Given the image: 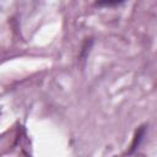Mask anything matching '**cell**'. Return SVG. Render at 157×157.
Wrapping results in <instances>:
<instances>
[{
    "label": "cell",
    "mask_w": 157,
    "mask_h": 157,
    "mask_svg": "<svg viewBox=\"0 0 157 157\" xmlns=\"http://www.w3.org/2000/svg\"><path fill=\"white\" fill-rule=\"evenodd\" d=\"M147 128H148L147 124H141V125H139V126L135 129L134 135H132V139H131V142H130V146H129V148H128V151H126V156L134 155V153L137 151V148L141 146V144H142V141H144V137L146 136Z\"/></svg>",
    "instance_id": "cell-1"
},
{
    "label": "cell",
    "mask_w": 157,
    "mask_h": 157,
    "mask_svg": "<svg viewBox=\"0 0 157 157\" xmlns=\"http://www.w3.org/2000/svg\"><path fill=\"white\" fill-rule=\"evenodd\" d=\"M93 44V39L92 38H86L83 44H82V48H81V52H80V59H85L88 53H90V49Z\"/></svg>",
    "instance_id": "cell-2"
},
{
    "label": "cell",
    "mask_w": 157,
    "mask_h": 157,
    "mask_svg": "<svg viewBox=\"0 0 157 157\" xmlns=\"http://www.w3.org/2000/svg\"><path fill=\"white\" fill-rule=\"evenodd\" d=\"M123 4H124V1H118V0H115V1H96L94 2L96 6H109V7L119 6V5H123Z\"/></svg>",
    "instance_id": "cell-3"
}]
</instances>
